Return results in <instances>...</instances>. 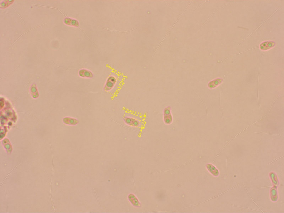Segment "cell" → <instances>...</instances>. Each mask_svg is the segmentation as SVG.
Wrapping results in <instances>:
<instances>
[{"label":"cell","mask_w":284,"mask_h":213,"mask_svg":"<svg viewBox=\"0 0 284 213\" xmlns=\"http://www.w3.org/2000/svg\"><path fill=\"white\" fill-rule=\"evenodd\" d=\"M124 121L126 124L131 126L137 127L140 124L139 121L133 118L125 117L124 118Z\"/></svg>","instance_id":"cell-3"},{"label":"cell","mask_w":284,"mask_h":213,"mask_svg":"<svg viewBox=\"0 0 284 213\" xmlns=\"http://www.w3.org/2000/svg\"><path fill=\"white\" fill-rule=\"evenodd\" d=\"M275 43L273 42H265L261 44L260 47V49L263 51L267 50L275 46Z\"/></svg>","instance_id":"cell-6"},{"label":"cell","mask_w":284,"mask_h":213,"mask_svg":"<svg viewBox=\"0 0 284 213\" xmlns=\"http://www.w3.org/2000/svg\"><path fill=\"white\" fill-rule=\"evenodd\" d=\"M79 75L84 78H92L93 77L92 72L87 69H82L79 71Z\"/></svg>","instance_id":"cell-5"},{"label":"cell","mask_w":284,"mask_h":213,"mask_svg":"<svg viewBox=\"0 0 284 213\" xmlns=\"http://www.w3.org/2000/svg\"><path fill=\"white\" fill-rule=\"evenodd\" d=\"M128 199L133 206L136 207H139L141 205L136 197L134 194H130L128 196Z\"/></svg>","instance_id":"cell-4"},{"label":"cell","mask_w":284,"mask_h":213,"mask_svg":"<svg viewBox=\"0 0 284 213\" xmlns=\"http://www.w3.org/2000/svg\"><path fill=\"white\" fill-rule=\"evenodd\" d=\"M173 120L171 108L170 106L166 107L163 110V121L165 124L169 125L171 124Z\"/></svg>","instance_id":"cell-1"},{"label":"cell","mask_w":284,"mask_h":213,"mask_svg":"<svg viewBox=\"0 0 284 213\" xmlns=\"http://www.w3.org/2000/svg\"><path fill=\"white\" fill-rule=\"evenodd\" d=\"M64 22L65 24L68 25L75 27H78L79 26L78 21L74 19L68 18H67L64 19Z\"/></svg>","instance_id":"cell-7"},{"label":"cell","mask_w":284,"mask_h":213,"mask_svg":"<svg viewBox=\"0 0 284 213\" xmlns=\"http://www.w3.org/2000/svg\"><path fill=\"white\" fill-rule=\"evenodd\" d=\"M117 81L116 78L114 77L111 76L109 77L106 82L104 89L106 91H110L114 87Z\"/></svg>","instance_id":"cell-2"}]
</instances>
